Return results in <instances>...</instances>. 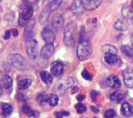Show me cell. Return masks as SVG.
<instances>
[{"instance_id": "obj_44", "label": "cell", "mask_w": 133, "mask_h": 118, "mask_svg": "<svg viewBox=\"0 0 133 118\" xmlns=\"http://www.w3.org/2000/svg\"><path fill=\"white\" fill-rule=\"evenodd\" d=\"M131 40H132V47H133V33L132 34V39Z\"/></svg>"}, {"instance_id": "obj_9", "label": "cell", "mask_w": 133, "mask_h": 118, "mask_svg": "<svg viewBox=\"0 0 133 118\" xmlns=\"http://www.w3.org/2000/svg\"><path fill=\"white\" fill-rule=\"evenodd\" d=\"M70 10L74 15L79 16L82 14L86 10L83 3V0H75L70 8Z\"/></svg>"}, {"instance_id": "obj_10", "label": "cell", "mask_w": 133, "mask_h": 118, "mask_svg": "<svg viewBox=\"0 0 133 118\" xmlns=\"http://www.w3.org/2000/svg\"><path fill=\"white\" fill-rule=\"evenodd\" d=\"M64 66L62 61H55L51 65V72L55 76H59L63 73Z\"/></svg>"}, {"instance_id": "obj_37", "label": "cell", "mask_w": 133, "mask_h": 118, "mask_svg": "<svg viewBox=\"0 0 133 118\" xmlns=\"http://www.w3.org/2000/svg\"><path fill=\"white\" fill-rule=\"evenodd\" d=\"M10 31H11L12 34L14 37H17V36H18V34H19V32H18V30H17L16 29H12Z\"/></svg>"}, {"instance_id": "obj_36", "label": "cell", "mask_w": 133, "mask_h": 118, "mask_svg": "<svg viewBox=\"0 0 133 118\" xmlns=\"http://www.w3.org/2000/svg\"><path fill=\"white\" fill-rule=\"evenodd\" d=\"M84 99H85V96L83 95V94H79V95H78V96H76V100H77L79 102H82Z\"/></svg>"}, {"instance_id": "obj_7", "label": "cell", "mask_w": 133, "mask_h": 118, "mask_svg": "<svg viewBox=\"0 0 133 118\" xmlns=\"http://www.w3.org/2000/svg\"><path fill=\"white\" fill-rule=\"evenodd\" d=\"M26 52L30 59H35L37 58L38 52V45L37 41L35 39L26 42Z\"/></svg>"}, {"instance_id": "obj_17", "label": "cell", "mask_w": 133, "mask_h": 118, "mask_svg": "<svg viewBox=\"0 0 133 118\" xmlns=\"http://www.w3.org/2000/svg\"><path fill=\"white\" fill-rule=\"evenodd\" d=\"M114 26L117 30L124 31V30H127V28L129 26V23L127 22V20L125 19H120L115 22Z\"/></svg>"}, {"instance_id": "obj_1", "label": "cell", "mask_w": 133, "mask_h": 118, "mask_svg": "<svg viewBox=\"0 0 133 118\" xmlns=\"http://www.w3.org/2000/svg\"><path fill=\"white\" fill-rule=\"evenodd\" d=\"M77 25L72 21L68 23L64 30V43L67 47H72L75 45V35L76 33Z\"/></svg>"}, {"instance_id": "obj_31", "label": "cell", "mask_w": 133, "mask_h": 118, "mask_svg": "<svg viewBox=\"0 0 133 118\" xmlns=\"http://www.w3.org/2000/svg\"><path fill=\"white\" fill-rule=\"evenodd\" d=\"M116 115V112L113 109H110L104 113V118H115Z\"/></svg>"}, {"instance_id": "obj_47", "label": "cell", "mask_w": 133, "mask_h": 118, "mask_svg": "<svg viewBox=\"0 0 133 118\" xmlns=\"http://www.w3.org/2000/svg\"><path fill=\"white\" fill-rule=\"evenodd\" d=\"M0 1H1V2H2V0H0Z\"/></svg>"}, {"instance_id": "obj_23", "label": "cell", "mask_w": 133, "mask_h": 118, "mask_svg": "<svg viewBox=\"0 0 133 118\" xmlns=\"http://www.w3.org/2000/svg\"><path fill=\"white\" fill-rule=\"evenodd\" d=\"M122 16H123L125 19H132V18H133L132 9L129 5H125V6L122 8Z\"/></svg>"}, {"instance_id": "obj_48", "label": "cell", "mask_w": 133, "mask_h": 118, "mask_svg": "<svg viewBox=\"0 0 133 118\" xmlns=\"http://www.w3.org/2000/svg\"><path fill=\"white\" fill-rule=\"evenodd\" d=\"M94 118H96V117H94Z\"/></svg>"}, {"instance_id": "obj_28", "label": "cell", "mask_w": 133, "mask_h": 118, "mask_svg": "<svg viewBox=\"0 0 133 118\" xmlns=\"http://www.w3.org/2000/svg\"><path fill=\"white\" fill-rule=\"evenodd\" d=\"M58 96H57L56 95L54 94H50L48 95V103L50 106L51 107H55L58 105Z\"/></svg>"}, {"instance_id": "obj_30", "label": "cell", "mask_w": 133, "mask_h": 118, "mask_svg": "<svg viewBox=\"0 0 133 118\" xmlns=\"http://www.w3.org/2000/svg\"><path fill=\"white\" fill-rule=\"evenodd\" d=\"M75 108L76 109V111L78 114H83L87 110V107L84 104H83L82 103H79L75 106Z\"/></svg>"}, {"instance_id": "obj_2", "label": "cell", "mask_w": 133, "mask_h": 118, "mask_svg": "<svg viewBox=\"0 0 133 118\" xmlns=\"http://www.w3.org/2000/svg\"><path fill=\"white\" fill-rule=\"evenodd\" d=\"M62 3V0H55L51 3L46 5V6L41 11L39 16V22L41 24H44L49 19L51 13L55 11Z\"/></svg>"}, {"instance_id": "obj_34", "label": "cell", "mask_w": 133, "mask_h": 118, "mask_svg": "<svg viewBox=\"0 0 133 118\" xmlns=\"http://www.w3.org/2000/svg\"><path fill=\"white\" fill-rule=\"evenodd\" d=\"M100 93H98V92H97L96 90H92L91 91V93H90V96H91V99L93 100H96V99H97V96L99 95Z\"/></svg>"}, {"instance_id": "obj_12", "label": "cell", "mask_w": 133, "mask_h": 118, "mask_svg": "<svg viewBox=\"0 0 133 118\" xmlns=\"http://www.w3.org/2000/svg\"><path fill=\"white\" fill-rule=\"evenodd\" d=\"M55 51V47L53 44H45L41 51V56L44 59H48L54 53Z\"/></svg>"}, {"instance_id": "obj_29", "label": "cell", "mask_w": 133, "mask_h": 118, "mask_svg": "<svg viewBox=\"0 0 133 118\" xmlns=\"http://www.w3.org/2000/svg\"><path fill=\"white\" fill-rule=\"evenodd\" d=\"M122 51L125 55H127L129 57L133 56V47L129 45H123L122 47Z\"/></svg>"}, {"instance_id": "obj_35", "label": "cell", "mask_w": 133, "mask_h": 118, "mask_svg": "<svg viewBox=\"0 0 133 118\" xmlns=\"http://www.w3.org/2000/svg\"><path fill=\"white\" fill-rule=\"evenodd\" d=\"M11 31L10 30H6L5 32V35H4V37H3V38L5 39V40H8V39H9V37H10V36H11Z\"/></svg>"}, {"instance_id": "obj_26", "label": "cell", "mask_w": 133, "mask_h": 118, "mask_svg": "<svg viewBox=\"0 0 133 118\" xmlns=\"http://www.w3.org/2000/svg\"><path fill=\"white\" fill-rule=\"evenodd\" d=\"M2 112L4 116H9L12 112V107L9 103H4L2 104Z\"/></svg>"}, {"instance_id": "obj_24", "label": "cell", "mask_w": 133, "mask_h": 118, "mask_svg": "<svg viewBox=\"0 0 133 118\" xmlns=\"http://www.w3.org/2000/svg\"><path fill=\"white\" fill-rule=\"evenodd\" d=\"M110 99L113 103H119L123 100V95L118 92H114L110 95Z\"/></svg>"}, {"instance_id": "obj_3", "label": "cell", "mask_w": 133, "mask_h": 118, "mask_svg": "<svg viewBox=\"0 0 133 118\" xmlns=\"http://www.w3.org/2000/svg\"><path fill=\"white\" fill-rule=\"evenodd\" d=\"M34 14V8L30 2L24 3L21 12L19 16L18 24L20 26H26V24L31 20L32 16Z\"/></svg>"}, {"instance_id": "obj_43", "label": "cell", "mask_w": 133, "mask_h": 118, "mask_svg": "<svg viewBox=\"0 0 133 118\" xmlns=\"http://www.w3.org/2000/svg\"><path fill=\"white\" fill-rule=\"evenodd\" d=\"M92 21H93V22H92L93 23H97V19H96V18H94V19H92Z\"/></svg>"}, {"instance_id": "obj_25", "label": "cell", "mask_w": 133, "mask_h": 118, "mask_svg": "<svg viewBox=\"0 0 133 118\" xmlns=\"http://www.w3.org/2000/svg\"><path fill=\"white\" fill-rule=\"evenodd\" d=\"M48 96L45 93H40L37 96V101L41 106H44L48 103Z\"/></svg>"}, {"instance_id": "obj_32", "label": "cell", "mask_w": 133, "mask_h": 118, "mask_svg": "<svg viewBox=\"0 0 133 118\" xmlns=\"http://www.w3.org/2000/svg\"><path fill=\"white\" fill-rule=\"evenodd\" d=\"M34 23H35L34 19H31V20L26 24V26H25V30H24V32L33 31V28H34Z\"/></svg>"}, {"instance_id": "obj_6", "label": "cell", "mask_w": 133, "mask_h": 118, "mask_svg": "<svg viewBox=\"0 0 133 118\" xmlns=\"http://www.w3.org/2000/svg\"><path fill=\"white\" fill-rule=\"evenodd\" d=\"M64 26V18L60 14H55L50 19V28L55 32H59Z\"/></svg>"}, {"instance_id": "obj_46", "label": "cell", "mask_w": 133, "mask_h": 118, "mask_svg": "<svg viewBox=\"0 0 133 118\" xmlns=\"http://www.w3.org/2000/svg\"><path fill=\"white\" fill-rule=\"evenodd\" d=\"M121 118H126V117H121Z\"/></svg>"}, {"instance_id": "obj_41", "label": "cell", "mask_w": 133, "mask_h": 118, "mask_svg": "<svg viewBox=\"0 0 133 118\" xmlns=\"http://www.w3.org/2000/svg\"><path fill=\"white\" fill-rule=\"evenodd\" d=\"M53 1H55V0H44L43 2H44V4H45V5H48V4L51 3V2H53Z\"/></svg>"}, {"instance_id": "obj_14", "label": "cell", "mask_w": 133, "mask_h": 118, "mask_svg": "<svg viewBox=\"0 0 133 118\" xmlns=\"http://www.w3.org/2000/svg\"><path fill=\"white\" fill-rule=\"evenodd\" d=\"M72 84H73V79L71 77H67L65 79H63V80L62 79L60 82H58V83L57 85L58 91L64 92L67 88L70 87Z\"/></svg>"}, {"instance_id": "obj_16", "label": "cell", "mask_w": 133, "mask_h": 118, "mask_svg": "<svg viewBox=\"0 0 133 118\" xmlns=\"http://www.w3.org/2000/svg\"><path fill=\"white\" fill-rule=\"evenodd\" d=\"M121 113L125 117H130L133 115V107L129 103H124L121 107Z\"/></svg>"}, {"instance_id": "obj_22", "label": "cell", "mask_w": 133, "mask_h": 118, "mask_svg": "<svg viewBox=\"0 0 133 118\" xmlns=\"http://www.w3.org/2000/svg\"><path fill=\"white\" fill-rule=\"evenodd\" d=\"M104 61L106 63H108L109 65H116L118 62L119 58L115 54H105Z\"/></svg>"}, {"instance_id": "obj_18", "label": "cell", "mask_w": 133, "mask_h": 118, "mask_svg": "<svg viewBox=\"0 0 133 118\" xmlns=\"http://www.w3.org/2000/svg\"><path fill=\"white\" fill-rule=\"evenodd\" d=\"M1 86L2 88H4L5 89H10L12 86V80L11 77L7 75H4L1 79Z\"/></svg>"}, {"instance_id": "obj_4", "label": "cell", "mask_w": 133, "mask_h": 118, "mask_svg": "<svg viewBox=\"0 0 133 118\" xmlns=\"http://www.w3.org/2000/svg\"><path fill=\"white\" fill-rule=\"evenodd\" d=\"M92 53L91 44L87 40H83L79 41V44L77 47V56L80 61H84L87 59Z\"/></svg>"}, {"instance_id": "obj_15", "label": "cell", "mask_w": 133, "mask_h": 118, "mask_svg": "<svg viewBox=\"0 0 133 118\" xmlns=\"http://www.w3.org/2000/svg\"><path fill=\"white\" fill-rule=\"evenodd\" d=\"M108 86L112 89H118L121 86V81L115 75H111L107 80Z\"/></svg>"}, {"instance_id": "obj_40", "label": "cell", "mask_w": 133, "mask_h": 118, "mask_svg": "<svg viewBox=\"0 0 133 118\" xmlns=\"http://www.w3.org/2000/svg\"><path fill=\"white\" fill-rule=\"evenodd\" d=\"M78 91H79V87H77V86H75V87H73V89H72V94H74V93H76Z\"/></svg>"}, {"instance_id": "obj_42", "label": "cell", "mask_w": 133, "mask_h": 118, "mask_svg": "<svg viewBox=\"0 0 133 118\" xmlns=\"http://www.w3.org/2000/svg\"><path fill=\"white\" fill-rule=\"evenodd\" d=\"M62 114L63 116H66V117L69 115V113L67 112V111H62Z\"/></svg>"}, {"instance_id": "obj_20", "label": "cell", "mask_w": 133, "mask_h": 118, "mask_svg": "<svg viewBox=\"0 0 133 118\" xmlns=\"http://www.w3.org/2000/svg\"><path fill=\"white\" fill-rule=\"evenodd\" d=\"M40 75H41V78L42 81L44 83H46L47 85L51 84L52 82V81H53V76L51 75V74H50L49 72H48L46 71L41 72Z\"/></svg>"}, {"instance_id": "obj_8", "label": "cell", "mask_w": 133, "mask_h": 118, "mask_svg": "<svg viewBox=\"0 0 133 118\" xmlns=\"http://www.w3.org/2000/svg\"><path fill=\"white\" fill-rule=\"evenodd\" d=\"M41 34L44 40L47 44H53L55 40V34L50 27L44 28L41 32Z\"/></svg>"}, {"instance_id": "obj_39", "label": "cell", "mask_w": 133, "mask_h": 118, "mask_svg": "<svg viewBox=\"0 0 133 118\" xmlns=\"http://www.w3.org/2000/svg\"><path fill=\"white\" fill-rule=\"evenodd\" d=\"M91 110H92V111H94V113H96V114H97V113H99V109L97 108V107H94V106H91Z\"/></svg>"}, {"instance_id": "obj_5", "label": "cell", "mask_w": 133, "mask_h": 118, "mask_svg": "<svg viewBox=\"0 0 133 118\" xmlns=\"http://www.w3.org/2000/svg\"><path fill=\"white\" fill-rule=\"evenodd\" d=\"M9 62L15 68L19 70H26L28 68V62L27 61L19 54H9L8 57Z\"/></svg>"}, {"instance_id": "obj_13", "label": "cell", "mask_w": 133, "mask_h": 118, "mask_svg": "<svg viewBox=\"0 0 133 118\" xmlns=\"http://www.w3.org/2000/svg\"><path fill=\"white\" fill-rule=\"evenodd\" d=\"M124 76V82L125 86L129 88L133 87V70L128 68L123 72Z\"/></svg>"}, {"instance_id": "obj_27", "label": "cell", "mask_w": 133, "mask_h": 118, "mask_svg": "<svg viewBox=\"0 0 133 118\" xmlns=\"http://www.w3.org/2000/svg\"><path fill=\"white\" fill-rule=\"evenodd\" d=\"M32 81L30 79H23L18 82V88L20 90H23L27 89L30 86H31Z\"/></svg>"}, {"instance_id": "obj_38", "label": "cell", "mask_w": 133, "mask_h": 118, "mask_svg": "<svg viewBox=\"0 0 133 118\" xmlns=\"http://www.w3.org/2000/svg\"><path fill=\"white\" fill-rule=\"evenodd\" d=\"M55 116L56 118H62V112H55Z\"/></svg>"}, {"instance_id": "obj_21", "label": "cell", "mask_w": 133, "mask_h": 118, "mask_svg": "<svg viewBox=\"0 0 133 118\" xmlns=\"http://www.w3.org/2000/svg\"><path fill=\"white\" fill-rule=\"evenodd\" d=\"M22 111H23L25 114L28 115L29 117L37 118L38 117V116H39V113H38L37 111H35V110H31L27 105L23 106V107H22Z\"/></svg>"}, {"instance_id": "obj_11", "label": "cell", "mask_w": 133, "mask_h": 118, "mask_svg": "<svg viewBox=\"0 0 133 118\" xmlns=\"http://www.w3.org/2000/svg\"><path fill=\"white\" fill-rule=\"evenodd\" d=\"M103 0H83V3L86 10H95L97 9L101 4L102 3Z\"/></svg>"}, {"instance_id": "obj_45", "label": "cell", "mask_w": 133, "mask_h": 118, "mask_svg": "<svg viewBox=\"0 0 133 118\" xmlns=\"http://www.w3.org/2000/svg\"><path fill=\"white\" fill-rule=\"evenodd\" d=\"M132 10H133V4L132 5Z\"/></svg>"}, {"instance_id": "obj_19", "label": "cell", "mask_w": 133, "mask_h": 118, "mask_svg": "<svg viewBox=\"0 0 133 118\" xmlns=\"http://www.w3.org/2000/svg\"><path fill=\"white\" fill-rule=\"evenodd\" d=\"M102 51L105 54H117L118 53V50L117 48L111 44H106L104 45L102 47Z\"/></svg>"}, {"instance_id": "obj_33", "label": "cell", "mask_w": 133, "mask_h": 118, "mask_svg": "<svg viewBox=\"0 0 133 118\" xmlns=\"http://www.w3.org/2000/svg\"><path fill=\"white\" fill-rule=\"evenodd\" d=\"M82 76H83V78H84L86 80H89V81L92 80V76H91V75H90L87 70H83V71L82 72Z\"/></svg>"}]
</instances>
